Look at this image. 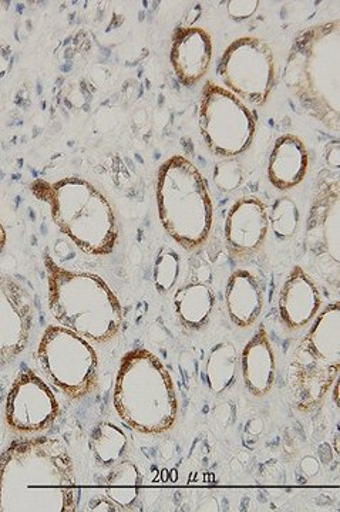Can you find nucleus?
Wrapping results in <instances>:
<instances>
[{
	"instance_id": "obj_27",
	"label": "nucleus",
	"mask_w": 340,
	"mask_h": 512,
	"mask_svg": "<svg viewBox=\"0 0 340 512\" xmlns=\"http://www.w3.org/2000/svg\"><path fill=\"white\" fill-rule=\"evenodd\" d=\"M259 0H231L227 3L228 16L235 22L251 19L257 13Z\"/></svg>"
},
{
	"instance_id": "obj_1",
	"label": "nucleus",
	"mask_w": 340,
	"mask_h": 512,
	"mask_svg": "<svg viewBox=\"0 0 340 512\" xmlns=\"http://www.w3.org/2000/svg\"><path fill=\"white\" fill-rule=\"evenodd\" d=\"M80 495L73 457L62 440L26 437L0 454V512H74Z\"/></svg>"
},
{
	"instance_id": "obj_7",
	"label": "nucleus",
	"mask_w": 340,
	"mask_h": 512,
	"mask_svg": "<svg viewBox=\"0 0 340 512\" xmlns=\"http://www.w3.org/2000/svg\"><path fill=\"white\" fill-rule=\"evenodd\" d=\"M339 372L340 305L333 302L321 309L292 352L288 380L298 412H312L322 404Z\"/></svg>"
},
{
	"instance_id": "obj_24",
	"label": "nucleus",
	"mask_w": 340,
	"mask_h": 512,
	"mask_svg": "<svg viewBox=\"0 0 340 512\" xmlns=\"http://www.w3.org/2000/svg\"><path fill=\"white\" fill-rule=\"evenodd\" d=\"M269 225L274 231L275 237L281 241H288L298 231L301 222V211L298 205L288 195L276 198L271 211H268Z\"/></svg>"
},
{
	"instance_id": "obj_29",
	"label": "nucleus",
	"mask_w": 340,
	"mask_h": 512,
	"mask_svg": "<svg viewBox=\"0 0 340 512\" xmlns=\"http://www.w3.org/2000/svg\"><path fill=\"white\" fill-rule=\"evenodd\" d=\"M6 241H8V234H6V229L3 227L2 222H0V255H2L3 249L6 247Z\"/></svg>"
},
{
	"instance_id": "obj_22",
	"label": "nucleus",
	"mask_w": 340,
	"mask_h": 512,
	"mask_svg": "<svg viewBox=\"0 0 340 512\" xmlns=\"http://www.w3.org/2000/svg\"><path fill=\"white\" fill-rule=\"evenodd\" d=\"M239 357L234 343H217L212 346L203 367V380L215 396L227 393L234 386L238 375Z\"/></svg>"
},
{
	"instance_id": "obj_4",
	"label": "nucleus",
	"mask_w": 340,
	"mask_h": 512,
	"mask_svg": "<svg viewBox=\"0 0 340 512\" xmlns=\"http://www.w3.org/2000/svg\"><path fill=\"white\" fill-rule=\"evenodd\" d=\"M113 407L121 423L137 433L160 436L174 429L177 389L160 357L146 348L131 349L121 357Z\"/></svg>"
},
{
	"instance_id": "obj_25",
	"label": "nucleus",
	"mask_w": 340,
	"mask_h": 512,
	"mask_svg": "<svg viewBox=\"0 0 340 512\" xmlns=\"http://www.w3.org/2000/svg\"><path fill=\"white\" fill-rule=\"evenodd\" d=\"M181 275V258L178 252L164 245L154 262L153 282L158 293L173 291Z\"/></svg>"
},
{
	"instance_id": "obj_18",
	"label": "nucleus",
	"mask_w": 340,
	"mask_h": 512,
	"mask_svg": "<svg viewBox=\"0 0 340 512\" xmlns=\"http://www.w3.org/2000/svg\"><path fill=\"white\" fill-rule=\"evenodd\" d=\"M267 171L269 183L276 190H295L309 171V151L302 138L291 133L276 138Z\"/></svg>"
},
{
	"instance_id": "obj_5",
	"label": "nucleus",
	"mask_w": 340,
	"mask_h": 512,
	"mask_svg": "<svg viewBox=\"0 0 340 512\" xmlns=\"http://www.w3.org/2000/svg\"><path fill=\"white\" fill-rule=\"evenodd\" d=\"M37 200L50 207L53 222L84 254H113L119 222L109 198L96 185L72 175L62 180H35L29 185Z\"/></svg>"
},
{
	"instance_id": "obj_6",
	"label": "nucleus",
	"mask_w": 340,
	"mask_h": 512,
	"mask_svg": "<svg viewBox=\"0 0 340 512\" xmlns=\"http://www.w3.org/2000/svg\"><path fill=\"white\" fill-rule=\"evenodd\" d=\"M158 218L164 231L185 251H197L210 238L214 204L207 180L181 154L168 158L157 174Z\"/></svg>"
},
{
	"instance_id": "obj_3",
	"label": "nucleus",
	"mask_w": 340,
	"mask_h": 512,
	"mask_svg": "<svg viewBox=\"0 0 340 512\" xmlns=\"http://www.w3.org/2000/svg\"><path fill=\"white\" fill-rule=\"evenodd\" d=\"M43 265L50 313L60 326L97 345L120 335L123 306L102 276L67 269L47 251L43 252Z\"/></svg>"
},
{
	"instance_id": "obj_13",
	"label": "nucleus",
	"mask_w": 340,
	"mask_h": 512,
	"mask_svg": "<svg viewBox=\"0 0 340 512\" xmlns=\"http://www.w3.org/2000/svg\"><path fill=\"white\" fill-rule=\"evenodd\" d=\"M35 322L33 299L18 279L0 272V369L28 348Z\"/></svg>"
},
{
	"instance_id": "obj_14",
	"label": "nucleus",
	"mask_w": 340,
	"mask_h": 512,
	"mask_svg": "<svg viewBox=\"0 0 340 512\" xmlns=\"http://www.w3.org/2000/svg\"><path fill=\"white\" fill-rule=\"evenodd\" d=\"M268 232L267 204L261 198L252 195L239 198L225 218V247L232 258L247 261L264 248Z\"/></svg>"
},
{
	"instance_id": "obj_20",
	"label": "nucleus",
	"mask_w": 340,
	"mask_h": 512,
	"mask_svg": "<svg viewBox=\"0 0 340 512\" xmlns=\"http://www.w3.org/2000/svg\"><path fill=\"white\" fill-rule=\"evenodd\" d=\"M174 311L181 325L188 330H200L210 322L215 306L210 286L193 282L180 286L174 293Z\"/></svg>"
},
{
	"instance_id": "obj_9",
	"label": "nucleus",
	"mask_w": 340,
	"mask_h": 512,
	"mask_svg": "<svg viewBox=\"0 0 340 512\" xmlns=\"http://www.w3.org/2000/svg\"><path fill=\"white\" fill-rule=\"evenodd\" d=\"M198 126L214 156L237 158L249 150L257 133V116L247 104L212 80L205 82L198 107Z\"/></svg>"
},
{
	"instance_id": "obj_2",
	"label": "nucleus",
	"mask_w": 340,
	"mask_h": 512,
	"mask_svg": "<svg viewBox=\"0 0 340 512\" xmlns=\"http://www.w3.org/2000/svg\"><path fill=\"white\" fill-rule=\"evenodd\" d=\"M286 90L301 109L338 136L340 128V22L299 33L286 59Z\"/></svg>"
},
{
	"instance_id": "obj_8",
	"label": "nucleus",
	"mask_w": 340,
	"mask_h": 512,
	"mask_svg": "<svg viewBox=\"0 0 340 512\" xmlns=\"http://www.w3.org/2000/svg\"><path fill=\"white\" fill-rule=\"evenodd\" d=\"M37 362L49 383L72 400L84 399L99 384V356L89 340L60 325L47 326Z\"/></svg>"
},
{
	"instance_id": "obj_11",
	"label": "nucleus",
	"mask_w": 340,
	"mask_h": 512,
	"mask_svg": "<svg viewBox=\"0 0 340 512\" xmlns=\"http://www.w3.org/2000/svg\"><path fill=\"white\" fill-rule=\"evenodd\" d=\"M60 416L55 392L35 370L23 369L6 397L5 420L18 434H39L49 430Z\"/></svg>"
},
{
	"instance_id": "obj_12",
	"label": "nucleus",
	"mask_w": 340,
	"mask_h": 512,
	"mask_svg": "<svg viewBox=\"0 0 340 512\" xmlns=\"http://www.w3.org/2000/svg\"><path fill=\"white\" fill-rule=\"evenodd\" d=\"M306 244L323 265L340 264V188L339 170L325 171L318 181L311 215L306 225Z\"/></svg>"
},
{
	"instance_id": "obj_23",
	"label": "nucleus",
	"mask_w": 340,
	"mask_h": 512,
	"mask_svg": "<svg viewBox=\"0 0 340 512\" xmlns=\"http://www.w3.org/2000/svg\"><path fill=\"white\" fill-rule=\"evenodd\" d=\"M90 454L97 470H104L130 457L129 437L116 424H97L89 440Z\"/></svg>"
},
{
	"instance_id": "obj_19",
	"label": "nucleus",
	"mask_w": 340,
	"mask_h": 512,
	"mask_svg": "<svg viewBox=\"0 0 340 512\" xmlns=\"http://www.w3.org/2000/svg\"><path fill=\"white\" fill-rule=\"evenodd\" d=\"M224 299L228 316L237 328H251L264 312V286L247 269L232 272L225 286Z\"/></svg>"
},
{
	"instance_id": "obj_21",
	"label": "nucleus",
	"mask_w": 340,
	"mask_h": 512,
	"mask_svg": "<svg viewBox=\"0 0 340 512\" xmlns=\"http://www.w3.org/2000/svg\"><path fill=\"white\" fill-rule=\"evenodd\" d=\"M97 481L111 503L131 507L140 495L141 473L129 458L97 473Z\"/></svg>"
},
{
	"instance_id": "obj_15",
	"label": "nucleus",
	"mask_w": 340,
	"mask_h": 512,
	"mask_svg": "<svg viewBox=\"0 0 340 512\" xmlns=\"http://www.w3.org/2000/svg\"><path fill=\"white\" fill-rule=\"evenodd\" d=\"M322 293L302 266L289 272L279 292L278 312L282 325L289 332L308 328L322 309Z\"/></svg>"
},
{
	"instance_id": "obj_16",
	"label": "nucleus",
	"mask_w": 340,
	"mask_h": 512,
	"mask_svg": "<svg viewBox=\"0 0 340 512\" xmlns=\"http://www.w3.org/2000/svg\"><path fill=\"white\" fill-rule=\"evenodd\" d=\"M214 55L212 37L200 26H180L171 40L170 62L178 82L197 86L210 70Z\"/></svg>"
},
{
	"instance_id": "obj_10",
	"label": "nucleus",
	"mask_w": 340,
	"mask_h": 512,
	"mask_svg": "<svg viewBox=\"0 0 340 512\" xmlns=\"http://www.w3.org/2000/svg\"><path fill=\"white\" fill-rule=\"evenodd\" d=\"M218 77L244 103L265 106L276 86L274 50L261 37H238L222 53Z\"/></svg>"
},
{
	"instance_id": "obj_28",
	"label": "nucleus",
	"mask_w": 340,
	"mask_h": 512,
	"mask_svg": "<svg viewBox=\"0 0 340 512\" xmlns=\"http://www.w3.org/2000/svg\"><path fill=\"white\" fill-rule=\"evenodd\" d=\"M10 63H12V52H10V47L0 45V77H5V74L8 73Z\"/></svg>"
},
{
	"instance_id": "obj_26",
	"label": "nucleus",
	"mask_w": 340,
	"mask_h": 512,
	"mask_svg": "<svg viewBox=\"0 0 340 512\" xmlns=\"http://www.w3.org/2000/svg\"><path fill=\"white\" fill-rule=\"evenodd\" d=\"M212 177L218 191L228 194L241 187L244 181V170L235 158H224L220 163L215 164Z\"/></svg>"
},
{
	"instance_id": "obj_17",
	"label": "nucleus",
	"mask_w": 340,
	"mask_h": 512,
	"mask_svg": "<svg viewBox=\"0 0 340 512\" xmlns=\"http://www.w3.org/2000/svg\"><path fill=\"white\" fill-rule=\"evenodd\" d=\"M242 382L251 396L267 397L276 383V353L264 325L259 326L241 353Z\"/></svg>"
}]
</instances>
